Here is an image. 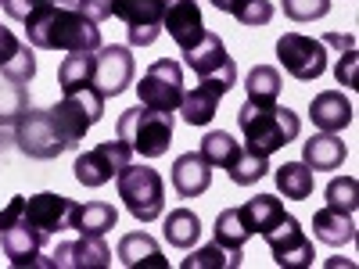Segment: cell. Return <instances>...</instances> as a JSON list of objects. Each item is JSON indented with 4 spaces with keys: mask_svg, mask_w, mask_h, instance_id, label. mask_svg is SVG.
I'll return each mask as SVG.
<instances>
[{
    "mask_svg": "<svg viewBox=\"0 0 359 269\" xmlns=\"http://www.w3.org/2000/svg\"><path fill=\"white\" fill-rule=\"evenodd\" d=\"M237 130L245 137V147L252 155H273L284 144H291L298 133H302V118H298L291 108H280L277 101H259L248 97L237 111Z\"/></svg>",
    "mask_w": 359,
    "mask_h": 269,
    "instance_id": "obj_2",
    "label": "cell"
},
{
    "mask_svg": "<svg viewBox=\"0 0 359 269\" xmlns=\"http://www.w3.org/2000/svg\"><path fill=\"white\" fill-rule=\"evenodd\" d=\"M280 8L291 22H316L331 11V0H280Z\"/></svg>",
    "mask_w": 359,
    "mask_h": 269,
    "instance_id": "obj_36",
    "label": "cell"
},
{
    "mask_svg": "<svg viewBox=\"0 0 359 269\" xmlns=\"http://www.w3.org/2000/svg\"><path fill=\"white\" fill-rule=\"evenodd\" d=\"M212 184V165L201 158V151H187L172 162V191L191 201V198H201Z\"/></svg>",
    "mask_w": 359,
    "mask_h": 269,
    "instance_id": "obj_19",
    "label": "cell"
},
{
    "mask_svg": "<svg viewBox=\"0 0 359 269\" xmlns=\"http://www.w3.org/2000/svg\"><path fill=\"white\" fill-rule=\"evenodd\" d=\"M262 241L269 244V255L280 269H309L316 251H313V241L306 237V230L298 226L294 216H284L273 230L262 233Z\"/></svg>",
    "mask_w": 359,
    "mask_h": 269,
    "instance_id": "obj_9",
    "label": "cell"
},
{
    "mask_svg": "<svg viewBox=\"0 0 359 269\" xmlns=\"http://www.w3.org/2000/svg\"><path fill=\"white\" fill-rule=\"evenodd\" d=\"M50 269H108L111 265V248L101 241V237H83L79 241H62L50 258H47Z\"/></svg>",
    "mask_w": 359,
    "mask_h": 269,
    "instance_id": "obj_14",
    "label": "cell"
},
{
    "mask_svg": "<svg viewBox=\"0 0 359 269\" xmlns=\"http://www.w3.org/2000/svg\"><path fill=\"white\" fill-rule=\"evenodd\" d=\"M334 76H338V83H341V86H355V47L341 50V57H338V69H334Z\"/></svg>",
    "mask_w": 359,
    "mask_h": 269,
    "instance_id": "obj_38",
    "label": "cell"
},
{
    "mask_svg": "<svg viewBox=\"0 0 359 269\" xmlns=\"http://www.w3.org/2000/svg\"><path fill=\"white\" fill-rule=\"evenodd\" d=\"M0 76L8 83H18L25 86L29 79L36 76V57H33V47L22 43L11 29L0 25Z\"/></svg>",
    "mask_w": 359,
    "mask_h": 269,
    "instance_id": "obj_18",
    "label": "cell"
},
{
    "mask_svg": "<svg viewBox=\"0 0 359 269\" xmlns=\"http://www.w3.org/2000/svg\"><path fill=\"white\" fill-rule=\"evenodd\" d=\"M226 90H230L226 79H198L194 90H184V101H180L176 111L184 115L187 126H208L216 118V108Z\"/></svg>",
    "mask_w": 359,
    "mask_h": 269,
    "instance_id": "obj_16",
    "label": "cell"
},
{
    "mask_svg": "<svg viewBox=\"0 0 359 269\" xmlns=\"http://www.w3.org/2000/svg\"><path fill=\"white\" fill-rule=\"evenodd\" d=\"M323 198H327V208H338V212L355 216V208H359V179L355 176H334L331 184H327Z\"/></svg>",
    "mask_w": 359,
    "mask_h": 269,
    "instance_id": "obj_32",
    "label": "cell"
},
{
    "mask_svg": "<svg viewBox=\"0 0 359 269\" xmlns=\"http://www.w3.org/2000/svg\"><path fill=\"white\" fill-rule=\"evenodd\" d=\"M309 118L320 133H341L352 126V101L338 90H323L309 104Z\"/></svg>",
    "mask_w": 359,
    "mask_h": 269,
    "instance_id": "obj_20",
    "label": "cell"
},
{
    "mask_svg": "<svg viewBox=\"0 0 359 269\" xmlns=\"http://www.w3.org/2000/svg\"><path fill=\"white\" fill-rule=\"evenodd\" d=\"M184 65L191 72H198V79H226L230 86L237 83V65H233V57L226 54L223 40L216 33H208L205 29V36L184 50Z\"/></svg>",
    "mask_w": 359,
    "mask_h": 269,
    "instance_id": "obj_12",
    "label": "cell"
},
{
    "mask_svg": "<svg viewBox=\"0 0 359 269\" xmlns=\"http://www.w3.org/2000/svg\"><path fill=\"white\" fill-rule=\"evenodd\" d=\"M345 158H348V147L338 133H313L302 144V162L316 172H334L345 165Z\"/></svg>",
    "mask_w": 359,
    "mask_h": 269,
    "instance_id": "obj_21",
    "label": "cell"
},
{
    "mask_svg": "<svg viewBox=\"0 0 359 269\" xmlns=\"http://www.w3.org/2000/svg\"><path fill=\"white\" fill-rule=\"evenodd\" d=\"M118 140H126L130 151L144 158H162L172 144V115L147 104H133L118 115Z\"/></svg>",
    "mask_w": 359,
    "mask_h": 269,
    "instance_id": "obj_3",
    "label": "cell"
},
{
    "mask_svg": "<svg viewBox=\"0 0 359 269\" xmlns=\"http://www.w3.org/2000/svg\"><path fill=\"white\" fill-rule=\"evenodd\" d=\"M111 15L126 22L130 47H151L162 36L165 0H111Z\"/></svg>",
    "mask_w": 359,
    "mask_h": 269,
    "instance_id": "obj_11",
    "label": "cell"
},
{
    "mask_svg": "<svg viewBox=\"0 0 359 269\" xmlns=\"http://www.w3.org/2000/svg\"><path fill=\"white\" fill-rule=\"evenodd\" d=\"M43 244H47V233L29 223L25 212L8 230H0V248H4V255L18 269H25V265H47V258H40L43 255Z\"/></svg>",
    "mask_w": 359,
    "mask_h": 269,
    "instance_id": "obj_13",
    "label": "cell"
},
{
    "mask_svg": "<svg viewBox=\"0 0 359 269\" xmlns=\"http://www.w3.org/2000/svg\"><path fill=\"white\" fill-rule=\"evenodd\" d=\"M115 223H118V212L108 201H86V205H76L72 212V230H79L83 237H104L108 230H115Z\"/></svg>",
    "mask_w": 359,
    "mask_h": 269,
    "instance_id": "obj_26",
    "label": "cell"
},
{
    "mask_svg": "<svg viewBox=\"0 0 359 269\" xmlns=\"http://www.w3.org/2000/svg\"><path fill=\"white\" fill-rule=\"evenodd\" d=\"M133 72H137V65H133L130 47H123V43H101L97 47V54H94V90L104 101L130 90Z\"/></svg>",
    "mask_w": 359,
    "mask_h": 269,
    "instance_id": "obj_10",
    "label": "cell"
},
{
    "mask_svg": "<svg viewBox=\"0 0 359 269\" xmlns=\"http://www.w3.org/2000/svg\"><path fill=\"white\" fill-rule=\"evenodd\" d=\"M237 265H241V258L223 251L216 241L205 244L201 251H194L191 258H184V269H237Z\"/></svg>",
    "mask_w": 359,
    "mask_h": 269,
    "instance_id": "obj_35",
    "label": "cell"
},
{
    "mask_svg": "<svg viewBox=\"0 0 359 269\" xmlns=\"http://www.w3.org/2000/svg\"><path fill=\"white\" fill-rule=\"evenodd\" d=\"M72 212H76V201L65 198V194H33L25 198V219L33 223L36 230H43L47 237L50 233H62V230H72Z\"/></svg>",
    "mask_w": 359,
    "mask_h": 269,
    "instance_id": "obj_15",
    "label": "cell"
},
{
    "mask_svg": "<svg viewBox=\"0 0 359 269\" xmlns=\"http://www.w3.org/2000/svg\"><path fill=\"white\" fill-rule=\"evenodd\" d=\"M245 90H248V97H259V101H277L280 97V90H284V79L273 65H255L245 79Z\"/></svg>",
    "mask_w": 359,
    "mask_h": 269,
    "instance_id": "obj_33",
    "label": "cell"
},
{
    "mask_svg": "<svg viewBox=\"0 0 359 269\" xmlns=\"http://www.w3.org/2000/svg\"><path fill=\"white\" fill-rule=\"evenodd\" d=\"M29 33V47L36 50H97L101 47V29L94 18H86L79 8H65V4H50L43 11H36L25 22Z\"/></svg>",
    "mask_w": 359,
    "mask_h": 269,
    "instance_id": "obj_1",
    "label": "cell"
},
{
    "mask_svg": "<svg viewBox=\"0 0 359 269\" xmlns=\"http://www.w3.org/2000/svg\"><path fill=\"white\" fill-rule=\"evenodd\" d=\"M76 8L86 15V18H94L97 25L104 18H111V0H76Z\"/></svg>",
    "mask_w": 359,
    "mask_h": 269,
    "instance_id": "obj_39",
    "label": "cell"
},
{
    "mask_svg": "<svg viewBox=\"0 0 359 269\" xmlns=\"http://www.w3.org/2000/svg\"><path fill=\"white\" fill-rule=\"evenodd\" d=\"M94 54L97 50H76L69 54L62 69H57V83H62L65 97L83 94V90H94Z\"/></svg>",
    "mask_w": 359,
    "mask_h": 269,
    "instance_id": "obj_25",
    "label": "cell"
},
{
    "mask_svg": "<svg viewBox=\"0 0 359 269\" xmlns=\"http://www.w3.org/2000/svg\"><path fill=\"white\" fill-rule=\"evenodd\" d=\"M118 198L126 201V212L140 223H155L165 212V184L162 172L151 165H126L115 176Z\"/></svg>",
    "mask_w": 359,
    "mask_h": 269,
    "instance_id": "obj_4",
    "label": "cell"
},
{
    "mask_svg": "<svg viewBox=\"0 0 359 269\" xmlns=\"http://www.w3.org/2000/svg\"><path fill=\"white\" fill-rule=\"evenodd\" d=\"M212 237H216V244H219L223 251H230V255H237V258H245L241 248H245L248 237H255V233H252V226H248V219H245L241 208H223V212L216 216Z\"/></svg>",
    "mask_w": 359,
    "mask_h": 269,
    "instance_id": "obj_24",
    "label": "cell"
},
{
    "mask_svg": "<svg viewBox=\"0 0 359 269\" xmlns=\"http://www.w3.org/2000/svg\"><path fill=\"white\" fill-rule=\"evenodd\" d=\"M130 155L133 151H130L126 140H104V144H94L90 151H83L76 158L72 172H76V179H79L83 187L97 191V187L111 184V179L130 165Z\"/></svg>",
    "mask_w": 359,
    "mask_h": 269,
    "instance_id": "obj_7",
    "label": "cell"
},
{
    "mask_svg": "<svg viewBox=\"0 0 359 269\" xmlns=\"http://www.w3.org/2000/svg\"><path fill=\"white\" fill-rule=\"evenodd\" d=\"M313 230H316V241L331 244V248H341V244L355 241V216L323 205V208H316V216H313Z\"/></svg>",
    "mask_w": 359,
    "mask_h": 269,
    "instance_id": "obj_23",
    "label": "cell"
},
{
    "mask_svg": "<svg viewBox=\"0 0 359 269\" xmlns=\"http://www.w3.org/2000/svg\"><path fill=\"white\" fill-rule=\"evenodd\" d=\"M269 172V162H266V155H252L248 147H241V155L233 158V165L226 169V176H230V184H237V187H252V184H259V179Z\"/></svg>",
    "mask_w": 359,
    "mask_h": 269,
    "instance_id": "obj_31",
    "label": "cell"
},
{
    "mask_svg": "<svg viewBox=\"0 0 359 269\" xmlns=\"http://www.w3.org/2000/svg\"><path fill=\"white\" fill-rule=\"evenodd\" d=\"M137 97L140 104L155 108V111H176L184 101V65L172 57H158V62L144 72V79L137 83Z\"/></svg>",
    "mask_w": 359,
    "mask_h": 269,
    "instance_id": "obj_6",
    "label": "cell"
},
{
    "mask_svg": "<svg viewBox=\"0 0 359 269\" xmlns=\"http://www.w3.org/2000/svg\"><path fill=\"white\" fill-rule=\"evenodd\" d=\"M165 230V241L172 248H194L201 241V219L191 212V208H172V212L165 216L162 223Z\"/></svg>",
    "mask_w": 359,
    "mask_h": 269,
    "instance_id": "obj_28",
    "label": "cell"
},
{
    "mask_svg": "<svg viewBox=\"0 0 359 269\" xmlns=\"http://www.w3.org/2000/svg\"><path fill=\"white\" fill-rule=\"evenodd\" d=\"M241 212H245V219H248V226H252V233H266V230H273L284 216H287V208L280 205V198L277 194H255L252 201H245L241 205Z\"/></svg>",
    "mask_w": 359,
    "mask_h": 269,
    "instance_id": "obj_27",
    "label": "cell"
},
{
    "mask_svg": "<svg viewBox=\"0 0 359 269\" xmlns=\"http://www.w3.org/2000/svg\"><path fill=\"white\" fill-rule=\"evenodd\" d=\"M212 8L223 11V15H233L237 8H241V0H212Z\"/></svg>",
    "mask_w": 359,
    "mask_h": 269,
    "instance_id": "obj_40",
    "label": "cell"
},
{
    "mask_svg": "<svg viewBox=\"0 0 359 269\" xmlns=\"http://www.w3.org/2000/svg\"><path fill=\"white\" fill-rule=\"evenodd\" d=\"M25 111H29L25 86H18V83L0 86V130H4V126H18V118H22Z\"/></svg>",
    "mask_w": 359,
    "mask_h": 269,
    "instance_id": "obj_34",
    "label": "cell"
},
{
    "mask_svg": "<svg viewBox=\"0 0 359 269\" xmlns=\"http://www.w3.org/2000/svg\"><path fill=\"white\" fill-rule=\"evenodd\" d=\"M237 155H241V144H237L226 130L205 133V140H201V158L212 165V169H230Z\"/></svg>",
    "mask_w": 359,
    "mask_h": 269,
    "instance_id": "obj_30",
    "label": "cell"
},
{
    "mask_svg": "<svg viewBox=\"0 0 359 269\" xmlns=\"http://www.w3.org/2000/svg\"><path fill=\"white\" fill-rule=\"evenodd\" d=\"M118 258H123V265L130 269H169V258L162 255V248L155 244V237L151 233H126L123 241H118Z\"/></svg>",
    "mask_w": 359,
    "mask_h": 269,
    "instance_id": "obj_22",
    "label": "cell"
},
{
    "mask_svg": "<svg viewBox=\"0 0 359 269\" xmlns=\"http://www.w3.org/2000/svg\"><path fill=\"white\" fill-rule=\"evenodd\" d=\"M15 144H18L22 155L40 158V162L57 158V155L69 151V144H65L62 130H57L50 108H29V111L18 118V126H15Z\"/></svg>",
    "mask_w": 359,
    "mask_h": 269,
    "instance_id": "obj_5",
    "label": "cell"
},
{
    "mask_svg": "<svg viewBox=\"0 0 359 269\" xmlns=\"http://www.w3.org/2000/svg\"><path fill=\"white\" fill-rule=\"evenodd\" d=\"M273 176H277V191L287 201H306L313 194V169L306 162H284Z\"/></svg>",
    "mask_w": 359,
    "mask_h": 269,
    "instance_id": "obj_29",
    "label": "cell"
},
{
    "mask_svg": "<svg viewBox=\"0 0 359 269\" xmlns=\"http://www.w3.org/2000/svg\"><path fill=\"white\" fill-rule=\"evenodd\" d=\"M241 25H269L273 18V0H241V8L233 11Z\"/></svg>",
    "mask_w": 359,
    "mask_h": 269,
    "instance_id": "obj_37",
    "label": "cell"
},
{
    "mask_svg": "<svg viewBox=\"0 0 359 269\" xmlns=\"http://www.w3.org/2000/svg\"><path fill=\"white\" fill-rule=\"evenodd\" d=\"M162 29L176 40V47H180V50L194 47V43L205 36V18H201L198 0H165V18H162Z\"/></svg>",
    "mask_w": 359,
    "mask_h": 269,
    "instance_id": "obj_17",
    "label": "cell"
},
{
    "mask_svg": "<svg viewBox=\"0 0 359 269\" xmlns=\"http://www.w3.org/2000/svg\"><path fill=\"white\" fill-rule=\"evenodd\" d=\"M277 57L280 65L287 69L291 79L298 83H313L327 72V47L323 40L316 36H306V33H284L277 40Z\"/></svg>",
    "mask_w": 359,
    "mask_h": 269,
    "instance_id": "obj_8",
    "label": "cell"
}]
</instances>
